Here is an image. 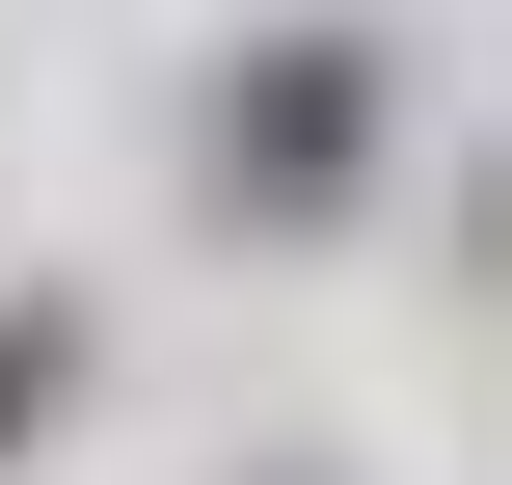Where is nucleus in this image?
Listing matches in <instances>:
<instances>
[{"instance_id":"obj_1","label":"nucleus","mask_w":512,"mask_h":485,"mask_svg":"<svg viewBox=\"0 0 512 485\" xmlns=\"http://www.w3.org/2000/svg\"><path fill=\"white\" fill-rule=\"evenodd\" d=\"M216 189H243V216H351V189H378V54H351V27H270L243 108H216Z\"/></svg>"},{"instance_id":"obj_2","label":"nucleus","mask_w":512,"mask_h":485,"mask_svg":"<svg viewBox=\"0 0 512 485\" xmlns=\"http://www.w3.org/2000/svg\"><path fill=\"white\" fill-rule=\"evenodd\" d=\"M27 405H54V324H0V432H27Z\"/></svg>"}]
</instances>
